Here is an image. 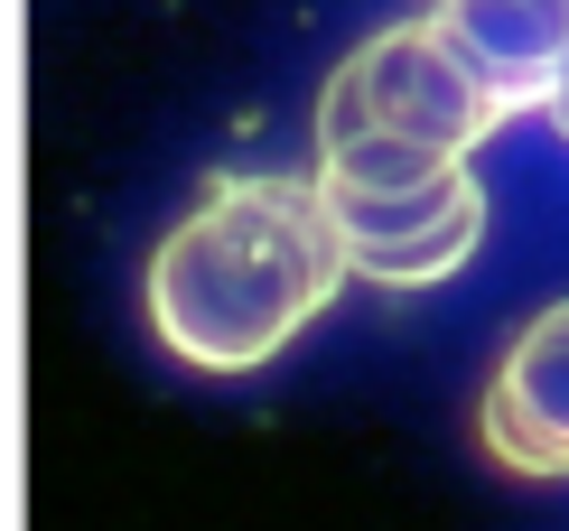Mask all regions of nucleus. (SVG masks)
<instances>
[{
  "mask_svg": "<svg viewBox=\"0 0 569 531\" xmlns=\"http://www.w3.org/2000/svg\"><path fill=\"white\" fill-rule=\"evenodd\" d=\"M346 243L318 187L299 178H216L169 224L140 271V318L197 373H252L337 299Z\"/></svg>",
  "mask_w": 569,
  "mask_h": 531,
  "instance_id": "f257e3e1",
  "label": "nucleus"
},
{
  "mask_svg": "<svg viewBox=\"0 0 569 531\" xmlns=\"http://www.w3.org/2000/svg\"><path fill=\"white\" fill-rule=\"evenodd\" d=\"M318 206L346 243V271L383 280V289H430L448 271H467L486 243V197L467 178V159L420 150V140H318Z\"/></svg>",
  "mask_w": 569,
  "mask_h": 531,
  "instance_id": "f03ea898",
  "label": "nucleus"
},
{
  "mask_svg": "<svg viewBox=\"0 0 569 531\" xmlns=\"http://www.w3.org/2000/svg\"><path fill=\"white\" fill-rule=\"evenodd\" d=\"M495 122H505V103L467 76V57L430 29V19H401V29L365 38L318 93V140L383 131V140H420V150L467 159Z\"/></svg>",
  "mask_w": 569,
  "mask_h": 531,
  "instance_id": "7ed1b4c3",
  "label": "nucleus"
},
{
  "mask_svg": "<svg viewBox=\"0 0 569 531\" xmlns=\"http://www.w3.org/2000/svg\"><path fill=\"white\" fill-rule=\"evenodd\" d=\"M477 439L513 475H541V485L569 475V299H551L505 345V364L486 382V410H477Z\"/></svg>",
  "mask_w": 569,
  "mask_h": 531,
  "instance_id": "20e7f679",
  "label": "nucleus"
},
{
  "mask_svg": "<svg viewBox=\"0 0 569 531\" xmlns=\"http://www.w3.org/2000/svg\"><path fill=\"white\" fill-rule=\"evenodd\" d=\"M430 29L467 57L505 112L551 103L560 66H569V0H430Z\"/></svg>",
  "mask_w": 569,
  "mask_h": 531,
  "instance_id": "39448f33",
  "label": "nucleus"
},
{
  "mask_svg": "<svg viewBox=\"0 0 569 531\" xmlns=\"http://www.w3.org/2000/svg\"><path fill=\"white\" fill-rule=\"evenodd\" d=\"M541 112H551V122L569 131V66H560V84H551V103H541Z\"/></svg>",
  "mask_w": 569,
  "mask_h": 531,
  "instance_id": "423d86ee",
  "label": "nucleus"
}]
</instances>
